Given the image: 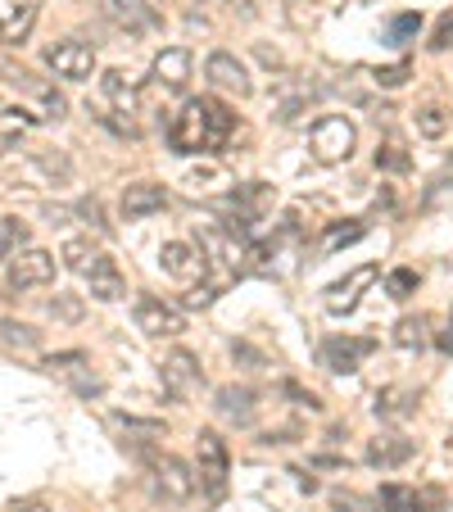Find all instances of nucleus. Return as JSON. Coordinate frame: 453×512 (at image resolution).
I'll return each mask as SVG.
<instances>
[{"mask_svg": "<svg viewBox=\"0 0 453 512\" xmlns=\"http://www.w3.org/2000/svg\"><path fill=\"white\" fill-rule=\"evenodd\" d=\"M10 512H50V508H46V503H41V499H23V503H14Z\"/></svg>", "mask_w": 453, "mask_h": 512, "instance_id": "79ce46f5", "label": "nucleus"}, {"mask_svg": "<svg viewBox=\"0 0 453 512\" xmlns=\"http://www.w3.org/2000/svg\"><path fill=\"white\" fill-rule=\"evenodd\" d=\"M376 168L381 173H408L413 159H408V150L399 141H386V145H376Z\"/></svg>", "mask_w": 453, "mask_h": 512, "instance_id": "bb28decb", "label": "nucleus"}, {"mask_svg": "<svg viewBox=\"0 0 453 512\" xmlns=\"http://www.w3.org/2000/svg\"><path fill=\"white\" fill-rule=\"evenodd\" d=\"M413 454H417V445H413V440H404V435H376L372 445H367V463L381 467V472L404 467Z\"/></svg>", "mask_w": 453, "mask_h": 512, "instance_id": "6ab92c4d", "label": "nucleus"}, {"mask_svg": "<svg viewBox=\"0 0 453 512\" xmlns=\"http://www.w3.org/2000/svg\"><path fill=\"white\" fill-rule=\"evenodd\" d=\"M376 503H381V512H426L417 490H408V485H381Z\"/></svg>", "mask_w": 453, "mask_h": 512, "instance_id": "b1692460", "label": "nucleus"}, {"mask_svg": "<svg viewBox=\"0 0 453 512\" xmlns=\"http://www.w3.org/2000/svg\"><path fill=\"white\" fill-rule=\"evenodd\" d=\"M236 114L213 96H191L177 118L168 123V145L177 155H218L222 145L232 141Z\"/></svg>", "mask_w": 453, "mask_h": 512, "instance_id": "f257e3e1", "label": "nucleus"}, {"mask_svg": "<svg viewBox=\"0 0 453 512\" xmlns=\"http://www.w3.org/2000/svg\"><path fill=\"white\" fill-rule=\"evenodd\" d=\"M440 349L444 354H453V336H440Z\"/></svg>", "mask_w": 453, "mask_h": 512, "instance_id": "c03bdc74", "label": "nucleus"}, {"mask_svg": "<svg viewBox=\"0 0 453 512\" xmlns=\"http://www.w3.org/2000/svg\"><path fill=\"white\" fill-rule=\"evenodd\" d=\"M91 259H96V254H91L87 241H68V245H64V268H68V272H82V277H87Z\"/></svg>", "mask_w": 453, "mask_h": 512, "instance_id": "7c9ffc66", "label": "nucleus"}, {"mask_svg": "<svg viewBox=\"0 0 453 512\" xmlns=\"http://www.w3.org/2000/svg\"><path fill=\"white\" fill-rule=\"evenodd\" d=\"M46 68L64 82H91V73H96V50L78 37L55 41V46L46 50Z\"/></svg>", "mask_w": 453, "mask_h": 512, "instance_id": "423d86ee", "label": "nucleus"}, {"mask_svg": "<svg viewBox=\"0 0 453 512\" xmlns=\"http://www.w3.org/2000/svg\"><path fill=\"white\" fill-rule=\"evenodd\" d=\"M376 354V340L372 336H327L318 349V363L336 377H349V372L363 368V358Z\"/></svg>", "mask_w": 453, "mask_h": 512, "instance_id": "39448f33", "label": "nucleus"}, {"mask_svg": "<svg viewBox=\"0 0 453 512\" xmlns=\"http://www.w3.org/2000/svg\"><path fill=\"white\" fill-rule=\"evenodd\" d=\"M159 259H164V272H168L173 281H186V286H191V281H200V277H204V259H200V250H195V245H186V241H168Z\"/></svg>", "mask_w": 453, "mask_h": 512, "instance_id": "dca6fc26", "label": "nucleus"}, {"mask_svg": "<svg viewBox=\"0 0 453 512\" xmlns=\"http://www.w3.org/2000/svg\"><path fill=\"white\" fill-rule=\"evenodd\" d=\"M213 408H218V417H227V422H236V426H254V417H259V390L222 386L218 395H213Z\"/></svg>", "mask_w": 453, "mask_h": 512, "instance_id": "f8f14e48", "label": "nucleus"}, {"mask_svg": "<svg viewBox=\"0 0 453 512\" xmlns=\"http://www.w3.org/2000/svg\"><path fill=\"white\" fill-rule=\"evenodd\" d=\"M417 32H422V14H395V19L386 23V41H390V46H408Z\"/></svg>", "mask_w": 453, "mask_h": 512, "instance_id": "cd10ccee", "label": "nucleus"}, {"mask_svg": "<svg viewBox=\"0 0 453 512\" xmlns=\"http://www.w3.org/2000/svg\"><path fill=\"white\" fill-rule=\"evenodd\" d=\"M367 236V223H349V227H331L327 232V254H336V250H345V245H354V241H363Z\"/></svg>", "mask_w": 453, "mask_h": 512, "instance_id": "c756f323", "label": "nucleus"}, {"mask_svg": "<svg viewBox=\"0 0 453 512\" xmlns=\"http://www.w3.org/2000/svg\"><path fill=\"white\" fill-rule=\"evenodd\" d=\"M41 100H46V109H50L46 118H64V114H68V100L59 96L55 87H41Z\"/></svg>", "mask_w": 453, "mask_h": 512, "instance_id": "ea45409f", "label": "nucleus"}, {"mask_svg": "<svg viewBox=\"0 0 453 512\" xmlns=\"http://www.w3.org/2000/svg\"><path fill=\"white\" fill-rule=\"evenodd\" d=\"M32 28H37V5L23 0V5H14V10L0 19V46H23Z\"/></svg>", "mask_w": 453, "mask_h": 512, "instance_id": "412c9836", "label": "nucleus"}, {"mask_svg": "<svg viewBox=\"0 0 453 512\" xmlns=\"http://www.w3.org/2000/svg\"><path fill=\"white\" fill-rule=\"evenodd\" d=\"M100 10H105L109 23L127 32H141V28H155V10H150V0H100Z\"/></svg>", "mask_w": 453, "mask_h": 512, "instance_id": "a211bd4d", "label": "nucleus"}, {"mask_svg": "<svg viewBox=\"0 0 453 512\" xmlns=\"http://www.w3.org/2000/svg\"><path fill=\"white\" fill-rule=\"evenodd\" d=\"M0 345L5 349H23V354H32V349L41 345V336L32 327H23V322H10V318H0Z\"/></svg>", "mask_w": 453, "mask_h": 512, "instance_id": "393cba45", "label": "nucleus"}, {"mask_svg": "<svg viewBox=\"0 0 453 512\" xmlns=\"http://www.w3.org/2000/svg\"><path fill=\"white\" fill-rule=\"evenodd\" d=\"M431 50H453V10L444 14L440 23H435V32H431Z\"/></svg>", "mask_w": 453, "mask_h": 512, "instance_id": "4c0bfd02", "label": "nucleus"}, {"mask_svg": "<svg viewBox=\"0 0 453 512\" xmlns=\"http://www.w3.org/2000/svg\"><path fill=\"white\" fill-rule=\"evenodd\" d=\"M422 331H426V322L422 318H404V322H399V327H395V345H404V349H422Z\"/></svg>", "mask_w": 453, "mask_h": 512, "instance_id": "2f4dec72", "label": "nucleus"}, {"mask_svg": "<svg viewBox=\"0 0 453 512\" xmlns=\"http://www.w3.org/2000/svg\"><path fill=\"white\" fill-rule=\"evenodd\" d=\"M168 209V191L159 182H132L123 191V218L136 223V218H150V213H164Z\"/></svg>", "mask_w": 453, "mask_h": 512, "instance_id": "2eb2a0df", "label": "nucleus"}, {"mask_svg": "<svg viewBox=\"0 0 453 512\" xmlns=\"http://www.w3.org/2000/svg\"><path fill=\"white\" fill-rule=\"evenodd\" d=\"M281 390H286V395H290V399H299V404L309 408V413H318V408H322V404H318V395H313V390H299V386H295V381H286V386H281Z\"/></svg>", "mask_w": 453, "mask_h": 512, "instance_id": "a19ab883", "label": "nucleus"}, {"mask_svg": "<svg viewBox=\"0 0 453 512\" xmlns=\"http://www.w3.org/2000/svg\"><path fill=\"white\" fill-rule=\"evenodd\" d=\"M32 127H37V114H32V109H19V105L0 109V155H14Z\"/></svg>", "mask_w": 453, "mask_h": 512, "instance_id": "aec40b11", "label": "nucleus"}, {"mask_svg": "<svg viewBox=\"0 0 453 512\" xmlns=\"http://www.w3.org/2000/svg\"><path fill=\"white\" fill-rule=\"evenodd\" d=\"M195 250H200L204 259V272H218V290L227 277H236V272L245 268V245L236 241V236H227L222 227H200L195 232Z\"/></svg>", "mask_w": 453, "mask_h": 512, "instance_id": "20e7f679", "label": "nucleus"}, {"mask_svg": "<svg viewBox=\"0 0 453 512\" xmlns=\"http://www.w3.org/2000/svg\"><path fill=\"white\" fill-rule=\"evenodd\" d=\"M150 467H155V476H159V490H164L173 503H182V499H191L195 494V472L182 463V458L150 454Z\"/></svg>", "mask_w": 453, "mask_h": 512, "instance_id": "9b49d317", "label": "nucleus"}, {"mask_svg": "<svg viewBox=\"0 0 453 512\" xmlns=\"http://www.w3.org/2000/svg\"><path fill=\"white\" fill-rule=\"evenodd\" d=\"M136 327L145 331V336H182L186 331V318L182 309H173L168 300H159V295H141L136 300Z\"/></svg>", "mask_w": 453, "mask_h": 512, "instance_id": "6e6552de", "label": "nucleus"}, {"mask_svg": "<svg viewBox=\"0 0 453 512\" xmlns=\"http://www.w3.org/2000/svg\"><path fill=\"white\" fill-rule=\"evenodd\" d=\"M336 512H358V503L345 499V494H336Z\"/></svg>", "mask_w": 453, "mask_h": 512, "instance_id": "37998d69", "label": "nucleus"}, {"mask_svg": "<svg viewBox=\"0 0 453 512\" xmlns=\"http://www.w3.org/2000/svg\"><path fill=\"white\" fill-rule=\"evenodd\" d=\"M444 127H449V118H444V109H422V114H417V132L422 136H444Z\"/></svg>", "mask_w": 453, "mask_h": 512, "instance_id": "f704fd0d", "label": "nucleus"}, {"mask_svg": "<svg viewBox=\"0 0 453 512\" xmlns=\"http://www.w3.org/2000/svg\"><path fill=\"white\" fill-rule=\"evenodd\" d=\"M19 250H28V223L0 218V259H14Z\"/></svg>", "mask_w": 453, "mask_h": 512, "instance_id": "a878e982", "label": "nucleus"}, {"mask_svg": "<svg viewBox=\"0 0 453 512\" xmlns=\"http://www.w3.org/2000/svg\"><path fill=\"white\" fill-rule=\"evenodd\" d=\"M376 277H381V268H376V263H363V268H354L345 281H336V286L327 290V313H331V318H340V313H354L358 300H363V290L372 286Z\"/></svg>", "mask_w": 453, "mask_h": 512, "instance_id": "1a4fd4ad", "label": "nucleus"}, {"mask_svg": "<svg viewBox=\"0 0 453 512\" xmlns=\"http://www.w3.org/2000/svg\"><path fill=\"white\" fill-rule=\"evenodd\" d=\"M227 476H232V458H227L222 435L218 431H200L195 435V485L218 503L222 494H227Z\"/></svg>", "mask_w": 453, "mask_h": 512, "instance_id": "f03ea898", "label": "nucleus"}, {"mask_svg": "<svg viewBox=\"0 0 453 512\" xmlns=\"http://www.w3.org/2000/svg\"><path fill=\"white\" fill-rule=\"evenodd\" d=\"M100 87H105L109 105H114L118 114H127V118L136 114V105H141V91H136V82L127 78V73H118V68H109L105 78H100Z\"/></svg>", "mask_w": 453, "mask_h": 512, "instance_id": "4be33fe9", "label": "nucleus"}, {"mask_svg": "<svg viewBox=\"0 0 453 512\" xmlns=\"http://www.w3.org/2000/svg\"><path fill=\"white\" fill-rule=\"evenodd\" d=\"M376 82H381V87H404V82H408V64L381 68V73H376Z\"/></svg>", "mask_w": 453, "mask_h": 512, "instance_id": "58836bf2", "label": "nucleus"}, {"mask_svg": "<svg viewBox=\"0 0 453 512\" xmlns=\"http://www.w3.org/2000/svg\"><path fill=\"white\" fill-rule=\"evenodd\" d=\"M50 318L78 322L82 318V300H78V295H55V300H50Z\"/></svg>", "mask_w": 453, "mask_h": 512, "instance_id": "72a5a7b5", "label": "nucleus"}, {"mask_svg": "<svg viewBox=\"0 0 453 512\" xmlns=\"http://www.w3.org/2000/svg\"><path fill=\"white\" fill-rule=\"evenodd\" d=\"M114 426H123V431H132V435H145V440H159V435H164V422H159V417L114 413Z\"/></svg>", "mask_w": 453, "mask_h": 512, "instance_id": "c85d7f7f", "label": "nucleus"}, {"mask_svg": "<svg viewBox=\"0 0 453 512\" xmlns=\"http://www.w3.org/2000/svg\"><path fill=\"white\" fill-rule=\"evenodd\" d=\"M413 404H417V395H413V390H404V386L376 390V399H372L376 417H386V422H399V417H408V413H413Z\"/></svg>", "mask_w": 453, "mask_h": 512, "instance_id": "5701e85b", "label": "nucleus"}, {"mask_svg": "<svg viewBox=\"0 0 453 512\" xmlns=\"http://www.w3.org/2000/svg\"><path fill=\"white\" fill-rule=\"evenodd\" d=\"M164 386L173 390V395H191V390L200 386V358H195L191 349H173V354L164 358Z\"/></svg>", "mask_w": 453, "mask_h": 512, "instance_id": "f3484780", "label": "nucleus"}, {"mask_svg": "<svg viewBox=\"0 0 453 512\" xmlns=\"http://www.w3.org/2000/svg\"><path fill=\"white\" fill-rule=\"evenodd\" d=\"M155 82L164 91H186V82H191V50L186 46H168V50H159L155 55Z\"/></svg>", "mask_w": 453, "mask_h": 512, "instance_id": "4468645a", "label": "nucleus"}, {"mask_svg": "<svg viewBox=\"0 0 453 512\" xmlns=\"http://www.w3.org/2000/svg\"><path fill=\"white\" fill-rule=\"evenodd\" d=\"M78 218H87V223H91V227H96V232H100V236H109V223H105V209H100V200H96V195H91V200H82V204H78Z\"/></svg>", "mask_w": 453, "mask_h": 512, "instance_id": "c9c22d12", "label": "nucleus"}, {"mask_svg": "<svg viewBox=\"0 0 453 512\" xmlns=\"http://www.w3.org/2000/svg\"><path fill=\"white\" fill-rule=\"evenodd\" d=\"M82 363H87V354H82V349H68V354L46 358V372H68V368H82Z\"/></svg>", "mask_w": 453, "mask_h": 512, "instance_id": "e433bc0d", "label": "nucleus"}, {"mask_svg": "<svg viewBox=\"0 0 453 512\" xmlns=\"http://www.w3.org/2000/svg\"><path fill=\"white\" fill-rule=\"evenodd\" d=\"M50 281H55V254L50 250L28 245V250H19L10 259V286L14 290H37V286H50Z\"/></svg>", "mask_w": 453, "mask_h": 512, "instance_id": "0eeeda50", "label": "nucleus"}, {"mask_svg": "<svg viewBox=\"0 0 453 512\" xmlns=\"http://www.w3.org/2000/svg\"><path fill=\"white\" fill-rule=\"evenodd\" d=\"M309 145H313V159H318V164L336 168V164H345V159L354 155L358 132H354V123H349L345 114H322L318 123H313Z\"/></svg>", "mask_w": 453, "mask_h": 512, "instance_id": "7ed1b4c3", "label": "nucleus"}, {"mask_svg": "<svg viewBox=\"0 0 453 512\" xmlns=\"http://www.w3.org/2000/svg\"><path fill=\"white\" fill-rule=\"evenodd\" d=\"M386 290L395 295V300H408V295L417 290V272H413V268H395V272L386 277Z\"/></svg>", "mask_w": 453, "mask_h": 512, "instance_id": "473e14b6", "label": "nucleus"}, {"mask_svg": "<svg viewBox=\"0 0 453 512\" xmlns=\"http://www.w3.org/2000/svg\"><path fill=\"white\" fill-rule=\"evenodd\" d=\"M87 281H91V295H96L100 304H114L127 295V281H123V268H118L109 254H96L87 268Z\"/></svg>", "mask_w": 453, "mask_h": 512, "instance_id": "ddd939ff", "label": "nucleus"}, {"mask_svg": "<svg viewBox=\"0 0 453 512\" xmlns=\"http://www.w3.org/2000/svg\"><path fill=\"white\" fill-rule=\"evenodd\" d=\"M204 78H209L218 91H232V96H241V100L254 91V82H250V73H245V64H241L236 55H227V50H213L209 64H204Z\"/></svg>", "mask_w": 453, "mask_h": 512, "instance_id": "9d476101", "label": "nucleus"}]
</instances>
